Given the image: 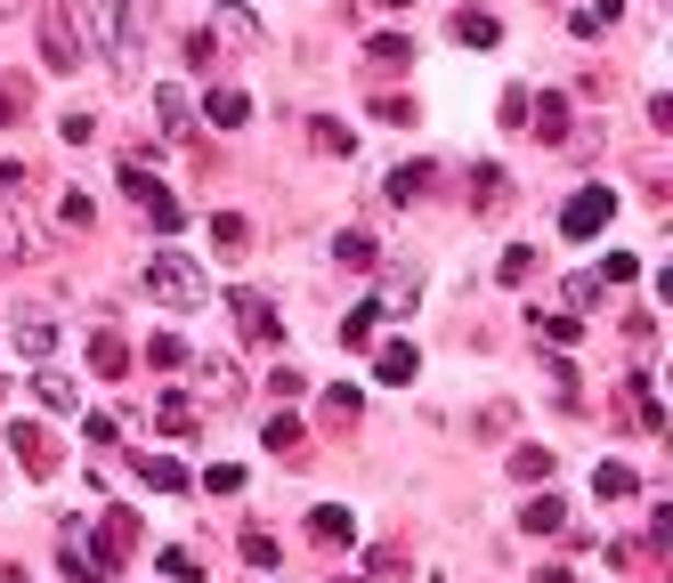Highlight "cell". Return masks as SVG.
I'll return each instance as SVG.
<instances>
[{
  "label": "cell",
  "instance_id": "obj_1",
  "mask_svg": "<svg viewBox=\"0 0 673 583\" xmlns=\"http://www.w3.org/2000/svg\"><path fill=\"white\" fill-rule=\"evenodd\" d=\"M90 16V41L106 66H138V0H73Z\"/></svg>",
  "mask_w": 673,
  "mask_h": 583
},
{
  "label": "cell",
  "instance_id": "obj_2",
  "mask_svg": "<svg viewBox=\"0 0 673 583\" xmlns=\"http://www.w3.org/2000/svg\"><path fill=\"white\" fill-rule=\"evenodd\" d=\"M138 284H147V300H155V308H203V300H212L203 267H195V260H179V252H155Z\"/></svg>",
  "mask_w": 673,
  "mask_h": 583
},
{
  "label": "cell",
  "instance_id": "obj_3",
  "mask_svg": "<svg viewBox=\"0 0 673 583\" xmlns=\"http://www.w3.org/2000/svg\"><path fill=\"white\" fill-rule=\"evenodd\" d=\"M41 66H49V73H81V33H73V9H66V0L41 9Z\"/></svg>",
  "mask_w": 673,
  "mask_h": 583
},
{
  "label": "cell",
  "instance_id": "obj_4",
  "mask_svg": "<svg viewBox=\"0 0 673 583\" xmlns=\"http://www.w3.org/2000/svg\"><path fill=\"white\" fill-rule=\"evenodd\" d=\"M608 212H617V195H608V186H577V195H568V212H560V236H568V243H593L601 227H608Z\"/></svg>",
  "mask_w": 673,
  "mask_h": 583
},
{
  "label": "cell",
  "instance_id": "obj_5",
  "mask_svg": "<svg viewBox=\"0 0 673 583\" xmlns=\"http://www.w3.org/2000/svg\"><path fill=\"white\" fill-rule=\"evenodd\" d=\"M228 308H236V324H243V341H276V300L269 292H228Z\"/></svg>",
  "mask_w": 673,
  "mask_h": 583
},
{
  "label": "cell",
  "instance_id": "obj_6",
  "mask_svg": "<svg viewBox=\"0 0 673 583\" xmlns=\"http://www.w3.org/2000/svg\"><path fill=\"white\" fill-rule=\"evenodd\" d=\"M9 446L25 454V478H57V446H49V430H33V422H9Z\"/></svg>",
  "mask_w": 673,
  "mask_h": 583
},
{
  "label": "cell",
  "instance_id": "obj_7",
  "mask_svg": "<svg viewBox=\"0 0 673 583\" xmlns=\"http://www.w3.org/2000/svg\"><path fill=\"white\" fill-rule=\"evenodd\" d=\"M309 535H317L324 551L357 544V511H350V503H317V511H309Z\"/></svg>",
  "mask_w": 673,
  "mask_h": 583
},
{
  "label": "cell",
  "instance_id": "obj_8",
  "mask_svg": "<svg viewBox=\"0 0 673 583\" xmlns=\"http://www.w3.org/2000/svg\"><path fill=\"white\" fill-rule=\"evenodd\" d=\"M155 122H162V130H171V138H187L195 106H187V90H179V81H162V90H155Z\"/></svg>",
  "mask_w": 673,
  "mask_h": 583
},
{
  "label": "cell",
  "instance_id": "obj_9",
  "mask_svg": "<svg viewBox=\"0 0 673 583\" xmlns=\"http://www.w3.org/2000/svg\"><path fill=\"white\" fill-rule=\"evenodd\" d=\"M9 341H16V357H33V365H41V357L57 348V324H49V317H16Z\"/></svg>",
  "mask_w": 673,
  "mask_h": 583
},
{
  "label": "cell",
  "instance_id": "obj_10",
  "mask_svg": "<svg viewBox=\"0 0 673 583\" xmlns=\"http://www.w3.org/2000/svg\"><path fill=\"white\" fill-rule=\"evenodd\" d=\"M33 405H41V413H73L81 398H73V381H66V373H49V365H41V373H33Z\"/></svg>",
  "mask_w": 673,
  "mask_h": 583
},
{
  "label": "cell",
  "instance_id": "obj_11",
  "mask_svg": "<svg viewBox=\"0 0 673 583\" xmlns=\"http://www.w3.org/2000/svg\"><path fill=\"white\" fill-rule=\"evenodd\" d=\"M527 114H536V138L544 146H568V98H536Z\"/></svg>",
  "mask_w": 673,
  "mask_h": 583
},
{
  "label": "cell",
  "instance_id": "obj_12",
  "mask_svg": "<svg viewBox=\"0 0 673 583\" xmlns=\"http://www.w3.org/2000/svg\"><path fill=\"white\" fill-rule=\"evenodd\" d=\"M138 478H147V487H162V494H179V487H187V470H179L171 454H138Z\"/></svg>",
  "mask_w": 673,
  "mask_h": 583
},
{
  "label": "cell",
  "instance_id": "obj_13",
  "mask_svg": "<svg viewBox=\"0 0 673 583\" xmlns=\"http://www.w3.org/2000/svg\"><path fill=\"white\" fill-rule=\"evenodd\" d=\"M414 373H422V357H414V341H390V348H381V381H414Z\"/></svg>",
  "mask_w": 673,
  "mask_h": 583
},
{
  "label": "cell",
  "instance_id": "obj_14",
  "mask_svg": "<svg viewBox=\"0 0 673 583\" xmlns=\"http://www.w3.org/2000/svg\"><path fill=\"white\" fill-rule=\"evenodd\" d=\"M90 365L106 373V381H114L122 365H130V348H122V332H90Z\"/></svg>",
  "mask_w": 673,
  "mask_h": 583
},
{
  "label": "cell",
  "instance_id": "obj_15",
  "mask_svg": "<svg viewBox=\"0 0 673 583\" xmlns=\"http://www.w3.org/2000/svg\"><path fill=\"white\" fill-rule=\"evenodd\" d=\"M203 114H212V130H236V122L252 114V98H243V90H212V106H203Z\"/></svg>",
  "mask_w": 673,
  "mask_h": 583
},
{
  "label": "cell",
  "instance_id": "obj_16",
  "mask_svg": "<svg viewBox=\"0 0 673 583\" xmlns=\"http://www.w3.org/2000/svg\"><path fill=\"white\" fill-rule=\"evenodd\" d=\"M520 527H527V535H552V527H568V511L552 503V494H536V503L520 511Z\"/></svg>",
  "mask_w": 673,
  "mask_h": 583
},
{
  "label": "cell",
  "instance_id": "obj_17",
  "mask_svg": "<svg viewBox=\"0 0 673 583\" xmlns=\"http://www.w3.org/2000/svg\"><path fill=\"white\" fill-rule=\"evenodd\" d=\"M431 179H438L431 162H406V171H390V203H414V195H422Z\"/></svg>",
  "mask_w": 673,
  "mask_h": 583
},
{
  "label": "cell",
  "instance_id": "obj_18",
  "mask_svg": "<svg viewBox=\"0 0 673 583\" xmlns=\"http://www.w3.org/2000/svg\"><path fill=\"white\" fill-rule=\"evenodd\" d=\"M495 33H503V25H495L487 9H463V16H455V41H471V49H487Z\"/></svg>",
  "mask_w": 673,
  "mask_h": 583
},
{
  "label": "cell",
  "instance_id": "obj_19",
  "mask_svg": "<svg viewBox=\"0 0 673 583\" xmlns=\"http://www.w3.org/2000/svg\"><path fill=\"white\" fill-rule=\"evenodd\" d=\"M365 57H374V66H414V41H398V33H374V41H365Z\"/></svg>",
  "mask_w": 673,
  "mask_h": 583
},
{
  "label": "cell",
  "instance_id": "obj_20",
  "mask_svg": "<svg viewBox=\"0 0 673 583\" xmlns=\"http://www.w3.org/2000/svg\"><path fill=\"white\" fill-rule=\"evenodd\" d=\"M333 260H341V267H374V236H357V227H341Z\"/></svg>",
  "mask_w": 673,
  "mask_h": 583
},
{
  "label": "cell",
  "instance_id": "obj_21",
  "mask_svg": "<svg viewBox=\"0 0 673 583\" xmlns=\"http://www.w3.org/2000/svg\"><path fill=\"white\" fill-rule=\"evenodd\" d=\"M512 478H520V487H536V478H552V454H544V446H520V454H512Z\"/></svg>",
  "mask_w": 673,
  "mask_h": 583
},
{
  "label": "cell",
  "instance_id": "obj_22",
  "mask_svg": "<svg viewBox=\"0 0 673 583\" xmlns=\"http://www.w3.org/2000/svg\"><path fill=\"white\" fill-rule=\"evenodd\" d=\"M593 494H601V503H617V494H634V470H625V462H601V470H593Z\"/></svg>",
  "mask_w": 673,
  "mask_h": 583
},
{
  "label": "cell",
  "instance_id": "obj_23",
  "mask_svg": "<svg viewBox=\"0 0 673 583\" xmlns=\"http://www.w3.org/2000/svg\"><path fill=\"white\" fill-rule=\"evenodd\" d=\"M471 203H479V212H503V171H495V162L471 171Z\"/></svg>",
  "mask_w": 673,
  "mask_h": 583
},
{
  "label": "cell",
  "instance_id": "obj_24",
  "mask_svg": "<svg viewBox=\"0 0 673 583\" xmlns=\"http://www.w3.org/2000/svg\"><path fill=\"white\" fill-rule=\"evenodd\" d=\"M147 219L162 227V236H171V227H187V203H179V195H171V186H162V195L147 203Z\"/></svg>",
  "mask_w": 673,
  "mask_h": 583
},
{
  "label": "cell",
  "instance_id": "obj_25",
  "mask_svg": "<svg viewBox=\"0 0 673 583\" xmlns=\"http://www.w3.org/2000/svg\"><path fill=\"white\" fill-rule=\"evenodd\" d=\"M374 324H381V308H350V324H341V348H365V341H374Z\"/></svg>",
  "mask_w": 673,
  "mask_h": 583
},
{
  "label": "cell",
  "instance_id": "obj_26",
  "mask_svg": "<svg viewBox=\"0 0 673 583\" xmlns=\"http://www.w3.org/2000/svg\"><path fill=\"white\" fill-rule=\"evenodd\" d=\"M568 25H577L584 41H593L601 25H617V0H593V9H577V16H568Z\"/></svg>",
  "mask_w": 673,
  "mask_h": 583
},
{
  "label": "cell",
  "instance_id": "obj_27",
  "mask_svg": "<svg viewBox=\"0 0 673 583\" xmlns=\"http://www.w3.org/2000/svg\"><path fill=\"white\" fill-rule=\"evenodd\" d=\"M634 422H641V430L665 422V405H658V389H649V381H634Z\"/></svg>",
  "mask_w": 673,
  "mask_h": 583
},
{
  "label": "cell",
  "instance_id": "obj_28",
  "mask_svg": "<svg viewBox=\"0 0 673 583\" xmlns=\"http://www.w3.org/2000/svg\"><path fill=\"white\" fill-rule=\"evenodd\" d=\"M147 365H187V341H171V332H155V341H147Z\"/></svg>",
  "mask_w": 673,
  "mask_h": 583
},
{
  "label": "cell",
  "instance_id": "obj_29",
  "mask_svg": "<svg viewBox=\"0 0 673 583\" xmlns=\"http://www.w3.org/2000/svg\"><path fill=\"white\" fill-rule=\"evenodd\" d=\"M634 276H641L634 252H608V260H601V284H634Z\"/></svg>",
  "mask_w": 673,
  "mask_h": 583
},
{
  "label": "cell",
  "instance_id": "obj_30",
  "mask_svg": "<svg viewBox=\"0 0 673 583\" xmlns=\"http://www.w3.org/2000/svg\"><path fill=\"white\" fill-rule=\"evenodd\" d=\"M527 267H536V252H527V243H512V252H503V267H495V276H503V284H527Z\"/></svg>",
  "mask_w": 673,
  "mask_h": 583
},
{
  "label": "cell",
  "instance_id": "obj_31",
  "mask_svg": "<svg viewBox=\"0 0 673 583\" xmlns=\"http://www.w3.org/2000/svg\"><path fill=\"white\" fill-rule=\"evenodd\" d=\"M536 332H544L552 348H568V341H577V317H544V308H536Z\"/></svg>",
  "mask_w": 673,
  "mask_h": 583
},
{
  "label": "cell",
  "instance_id": "obj_32",
  "mask_svg": "<svg viewBox=\"0 0 673 583\" xmlns=\"http://www.w3.org/2000/svg\"><path fill=\"white\" fill-rule=\"evenodd\" d=\"M309 130H317V146H324V155H350V146H357L350 130H341V122H309Z\"/></svg>",
  "mask_w": 673,
  "mask_h": 583
},
{
  "label": "cell",
  "instance_id": "obj_33",
  "mask_svg": "<svg viewBox=\"0 0 673 583\" xmlns=\"http://www.w3.org/2000/svg\"><path fill=\"white\" fill-rule=\"evenodd\" d=\"M122 186H130L138 203H155V195H162V179H147V171H138V162H122Z\"/></svg>",
  "mask_w": 673,
  "mask_h": 583
},
{
  "label": "cell",
  "instance_id": "obj_34",
  "mask_svg": "<svg viewBox=\"0 0 673 583\" xmlns=\"http://www.w3.org/2000/svg\"><path fill=\"white\" fill-rule=\"evenodd\" d=\"M155 422H162V430H187V422H195V405H187V398H162V405H155Z\"/></svg>",
  "mask_w": 673,
  "mask_h": 583
},
{
  "label": "cell",
  "instance_id": "obj_35",
  "mask_svg": "<svg viewBox=\"0 0 673 583\" xmlns=\"http://www.w3.org/2000/svg\"><path fill=\"white\" fill-rule=\"evenodd\" d=\"M269 446H276V454L300 446V422H293V413H276V422H269Z\"/></svg>",
  "mask_w": 673,
  "mask_h": 583
},
{
  "label": "cell",
  "instance_id": "obj_36",
  "mask_svg": "<svg viewBox=\"0 0 673 583\" xmlns=\"http://www.w3.org/2000/svg\"><path fill=\"white\" fill-rule=\"evenodd\" d=\"M203 487H212V494H236L243 470H236V462H212V470H203Z\"/></svg>",
  "mask_w": 673,
  "mask_h": 583
},
{
  "label": "cell",
  "instance_id": "obj_37",
  "mask_svg": "<svg viewBox=\"0 0 673 583\" xmlns=\"http://www.w3.org/2000/svg\"><path fill=\"white\" fill-rule=\"evenodd\" d=\"M243 559H252V568H276V535H243Z\"/></svg>",
  "mask_w": 673,
  "mask_h": 583
},
{
  "label": "cell",
  "instance_id": "obj_38",
  "mask_svg": "<svg viewBox=\"0 0 673 583\" xmlns=\"http://www.w3.org/2000/svg\"><path fill=\"white\" fill-rule=\"evenodd\" d=\"M57 219L81 227V219H90V195H81V186H66V195H57Z\"/></svg>",
  "mask_w": 673,
  "mask_h": 583
},
{
  "label": "cell",
  "instance_id": "obj_39",
  "mask_svg": "<svg viewBox=\"0 0 673 583\" xmlns=\"http://www.w3.org/2000/svg\"><path fill=\"white\" fill-rule=\"evenodd\" d=\"M219 33H228V41H252L260 25H252V16H243V9H219Z\"/></svg>",
  "mask_w": 673,
  "mask_h": 583
},
{
  "label": "cell",
  "instance_id": "obj_40",
  "mask_svg": "<svg viewBox=\"0 0 673 583\" xmlns=\"http://www.w3.org/2000/svg\"><path fill=\"white\" fill-rule=\"evenodd\" d=\"M0 583H25V575H16V568H0Z\"/></svg>",
  "mask_w": 673,
  "mask_h": 583
},
{
  "label": "cell",
  "instance_id": "obj_41",
  "mask_svg": "<svg viewBox=\"0 0 673 583\" xmlns=\"http://www.w3.org/2000/svg\"><path fill=\"white\" fill-rule=\"evenodd\" d=\"M0 16H16V0H0Z\"/></svg>",
  "mask_w": 673,
  "mask_h": 583
},
{
  "label": "cell",
  "instance_id": "obj_42",
  "mask_svg": "<svg viewBox=\"0 0 673 583\" xmlns=\"http://www.w3.org/2000/svg\"><path fill=\"white\" fill-rule=\"evenodd\" d=\"M0 122H9V106H0Z\"/></svg>",
  "mask_w": 673,
  "mask_h": 583
}]
</instances>
